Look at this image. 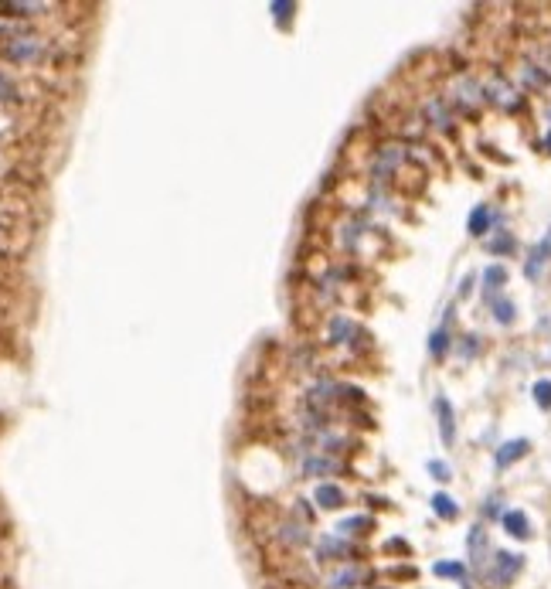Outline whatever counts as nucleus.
Wrapping results in <instances>:
<instances>
[{"label": "nucleus", "mask_w": 551, "mask_h": 589, "mask_svg": "<svg viewBox=\"0 0 551 589\" xmlns=\"http://www.w3.org/2000/svg\"><path fill=\"white\" fill-rule=\"evenodd\" d=\"M521 555H514V552H500L497 555V562H494V572H490V583H494L497 589H504L507 583H511L514 576L521 572Z\"/></svg>", "instance_id": "f257e3e1"}, {"label": "nucleus", "mask_w": 551, "mask_h": 589, "mask_svg": "<svg viewBox=\"0 0 551 589\" xmlns=\"http://www.w3.org/2000/svg\"><path fill=\"white\" fill-rule=\"evenodd\" d=\"M364 579H368L364 569H358V566H341V569H334L323 579V589H358Z\"/></svg>", "instance_id": "f03ea898"}, {"label": "nucleus", "mask_w": 551, "mask_h": 589, "mask_svg": "<svg viewBox=\"0 0 551 589\" xmlns=\"http://www.w3.org/2000/svg\"><path fill=\"white\" fill-rule=\"evenodd\" d=\"M7 55L14 61H24V65H31V61H38L44 55V41L41 38H14L7 44Z\"/></svg>", "instance_id": "7ed1b4c3"}, {"label": "nucleus", "mask_w": 551, "mask_h": 589, "mask_svg": "<svg viewBox=\"0 0 551 589\" xmlns=\"http://www.w3.org/2000/svg\"><path fill=\"white\" fill-rule=\"evenodd\" d=\"M483 96L487 99H494L497 106H504V109H514V106H517V102H521V99H517V92H514L511 85H507V82L500 79V75H497V79H490L487 82V89H483Z\"/></svg>", "instance_id": "20e7f679"}, {"label": "nucleus", "mask_w": 551, "mask_h": 589, "mask_svg": "<svg viewBox=\"0 0 551 589\" xmlns=\"http://www.w3.org/2000/svg\"><path fill=\"white\" fill-rule=\"evenodd\" d=\"M401 157H405V154H401V147H381V150H378V164H375V177L385 181V177H388L401 164Z\"/></svg>", "instance_id": "39448f33"}, {"label": "nucleus", "mask_w": 551, "mask_h": 589, "mask_svg": "<svg viewBox=\"0 0 551 589\" xmlns=\"http://www.w3.org/2000/svg\"><path fill=\"white\" fill-rule=\"evenodd\" d=\"M487 555H490V545H487V531L483 528H473L470 531V559H473L476 569L487 566Z\"/></svg>", "instance_id": "423d86ee"}, {"label": "nucleus", "mask_w": 551, "mask_h": 589, "mask_svg": "<svg viewBox=\"0 0 551 589\" xmlns=\"http://www.w3.org/2000/svg\"><path fill=\"white\" fill-rule=\"evenodd\" d=\"M330 334H334V341H337V344H351V337H358L361 334V331H358V324H354V320H351V317H334V320H330Z\"/></svg>", "instance_id": "0eeeda50"}, {"label": "nucleus", "mask_w": 551, "mask_h": 589, "mask_svg": "<svg viewBox=\"0 0 551 589\" xmlns=\"http://www.w3.org/2000/svg\"><path fill=\"white\" fill-rule=\"evenodd\" d=\"M453 96H456V102H463V106H476V102L483 99V89H480L473 79H456Z\"/></svg>", "instance_id": "6e6552de"}, {"label": "nucleus", "mask_w": 551, "mask_h": 589, "mask_svg": "<svg viewBox=\"0 0 551 589\" xmlns=\"http://www.w3.org/2000/svg\"><path fill=\"white\" fill-rule=\"evenodd\" d=\"M548 259H551V232L545 236V242H538V249L531 253V262L524 266V273L531 276V279H538V276H541V266H545Z\"/></svg>", "instance_id": "1a4fd4ad"}, {"label": "nucleus", "mask_w": 551, "mask_h": 589, "mask_svg": "<svg viewBox=\"0 0 551 589\" xmlns=\"http://www.w3.org/2000/svg\"><path fill=\"white\" fill-rule=\"evenodd\" d=\"M313 497H317V504H320V508H330V511L344 504V491L337 487V484H317Z\"/></svg>", "instance_id": "9d476101"}, {"label": "nucleus", "mask_w": 551, "mask_h": 589, "mask_svg": "<svg viewBox=\"0 0 551 589\" xmlns=\"http://www.w3.org/2000/svg\"><path fill=\"white\" fill-rule=\"evenodd\" d=\"M528 453V439H511V443H504L500 450H497V467H511L517 456H524Z\"/></svg>", "instance_id": "9b49d317"}, {"label": "nucleus", "mask_w": 551, "mask_h": 589, "mask_svg": "<svg viewBox=\"0 0 551 589\" xmlns=\"http://www.w3.org/2000/svg\"><path fill=\"white\" fill-rule=\"evenodd\" d=\"M436 413H439V430H442V439H446V443H453V432H456V426H453V406H449L446 399H436Z\"/></svg>", "instance_id": "f8f14e48"}, {"label": "nucleus", "mask_w": 551, "mask_h": 589, "mask_svg": "<svg viewBox=\"0 0 551 589\" xmlns=\"http://www.w3.org/2000/svg\"><path fill=\"white\" fill-rule=\"evenodd\" d=\"M504 528L511 531L514 538H528V535H531L528 514H521V511H507V514H504Z\"/></svg>", "instance_id": "ddd939ff"}, {"label": "nucleus", "mask_w": 551, "mask_h": 589, "mask_svg": "<svg viewBox=\"0 0 551 589\" xmlns=\"http://www.w3.org/2000/svg\"><path fill=\"white\" fill-rule=\"evenodd\" d=\"M425 116L432 119L439 130H449V123H453V116L446 113V106H442L439 99H429V102H425Z\"/></svg>", "instance_id": "4468645a"}, {"label": "nucleus", "mask_w": 551, "mask_h": 589, "mask_svg": "<svg viewBox=\"0 0 551 589\" xmlns=\"http://www.w3.org/2000/svg\"><path fill=\"white\" fill-rule=\"evenodd\" d=\"M371 528H375V521H371V518H344L341 525H337L341 538H344V535H364V531H371Z\"/></svg>", "instance_id": "2eb2a0df"}, {"label": "nucleus", "mask_w": 551, "mask_h": 589, "mask_svg": "<svg viewBox=\"0 0 551 589\" xmlns=\"http://www.w3.org/2000/svg\"><path fill=\"white\" fill-rule=\"evenodd\" d=\"M303 470L313 477V473H330V470H337V460H327V456H306V463H303Z\"/></svg>", "instance_id": "dca6fc26"}, {"label": "nucleus", "mask_w": 551, "mask_h": 589, "mask_svg": "<svg viewBox=\"0 0 551 589\" xmlns=\"http://www.w3.org/2000/svg\"><path fill=\"white\" fill-rule=\"evenodd\" d=\"M487 225H490V208L480 205V208H473V215H470V232H473V236H483Z\"/></svg>", "instance_id": "f3484780"}, {"label": "nucleus", "mask_w": 551, "mask_h": 589, "mask_svg": "<svg viewBox=\"0 0 551 589\" xmlns=\"http://www.w3.org/2000/svg\"><path fill=\"white\" fill-rule=\"evenodd\" d=\"M432 508H436L439 518H456V514H459L456 501H453L449 494H436V497H432Z\"/></svg>", "instance_id": "a211bd4d"}, {"label": "nucleus", "mask_w": 551, "mask_h": 589, "mask_svg": "<svg viewBox=\"0 0 551 589\" xmlns=\"http://www.w3.org/2000/svg\"><path fill=\"white\" fill-rule=\"evenodd\" d=\"M521 75H524V82L534 85V89H545V85H548V75H545V72H538V65H524V68H521Z\"/></svg>", "instance_id": "6ab92c4d"}, {"label": "nucleus", "mask_w": 551, "mask_h": 589, "mask_svg": "<svg viewBox=\"0 0 551 589\" xmlns=\"http://www.w3.org/2000/svg\"><path fill=\"white\" fill-rule=\"evenodd\" d=\"M483 279H487V290H500V286L507 283V269H504V266H490V269L483 273Z\"/></svg>", "instance_id": "aec40b11"}, {"label": "nucleus", "mask_w": 551, "mask_h": 589, "mask_svg": "<svg viewBox=\"0 0 551 589\" xmlns=\"http://www.w3.org/2000/svg\"><path fill=\"white\" fill-rule=\"evenodd\" d=\"M436 576H449V579H459V583H466V569H463L459 562H439V566H436Z\"/></svg>", "instance_id": "412c9836"}, {"label": "nucleus", "mask_w": 551, "mask_h": 589, "mask_svg": "<svg viewBox=\"0 0 551 589\" xmlns=\"http://www.w3.org/2000/svg\"><path fill=\"white\" fill-rule=\"evenodd\" d=\"M534 402H538L541 409H551V382H538V385H534Z\"/></svg>", "instance_id": "4be33fe9"}, {"label": "nucleus", "mask_w": 551, "mask_h": 589, "mask_svg": "<svg viewBox=\"0 0 551 589\" xmlns=\"http://www.w3.org/2000/svg\"><path fill=\"white\" fill-rule=\"evenodd\" d=\"M494 310H497V320H500V324H511L514 320V303L511 300H497Z\"/></svg>", "instance_id": "5701e85b"}, {"label": "nucleus", "mask_w": 551, "mask_h": 589, "mask_svg": "<svg viewBox=\"0 0 551 589\" xmlns=\"http://www.w3.org/2000/svg\"><path fill=\"white\" fill-rule=\"evenodd\" d=\"M14 92H18V89H14V79H11L7 72H0V99H14Z\"/></svg>", "instance_id": "b1692460"}, {"label": "nucleus", "mask_w": 551, "mask_h": 589, "mask_svg": "<svg viewBox=\"0 0 551 589\" xmlns=\"http://www.w3.org/2000/svg\"><path fill=\"white\" fill-rule=\"evenodd\" d=\"M490 249H494V253H511V249H514V238L504 232V236H497L494 242H490Z\"/></svg>", "instance_id": "393cba45"}, {"label": "nucleus", "mask_w": 551, "mask_h": 589, "mask_svg": "<svg viewBox=\"0 0 551 589\" xmlns=\"http://www.w3.org/2000/svg\"><path fill=\"white\" fill-rule=\"evenodd\" d=\"M429 351H432V354L446 351V331H436V334L429 337Z\"/></svg>", "instance_id": "a878e982"}, {"label": "nucleus", "mask_w": 551, "mask_h": 589, "mask_svg": "<svg viewBox=\"0 0 551 589\" xmlns=\"http://www.w3.org/2000/svg\"><path fill=\"white\" fill-rule=\"evenodd\" d=\"M429 470L436 473V480H449V467H446L442 460H432V463H429Z\"/></svg>", "instance_id": "bb28decb"}, {"label": "nucleus", "mask_w": 551, "mask_h": 589, "mask_svg": "<svg viewBox=\"0 0 551 589\" xmlns=\"http://www.w3.org/2000/svg\"><path fill=\"white\" fill-rule=\"evenodd\" d=\"M545 147H548V150H551V133H548V137H545Z\"/></svg>", "instance_id": "cd10ccee"}]
</instances>
